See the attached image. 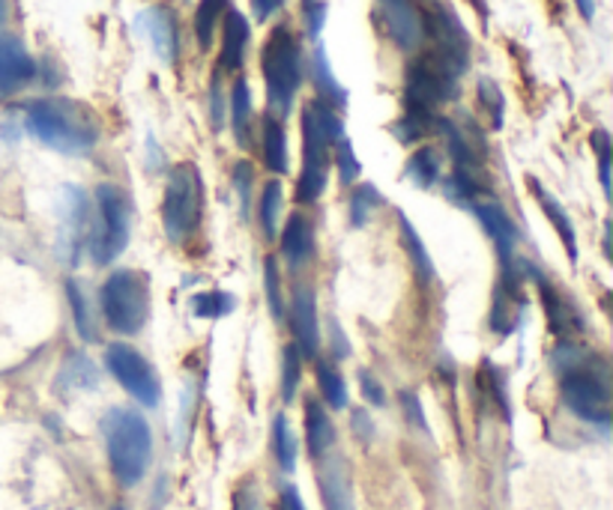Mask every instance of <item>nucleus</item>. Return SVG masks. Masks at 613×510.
<instances>
[{
    "label": "nucleus",
    "instance_id": "12",
    "mask_svg": "<svg viewBox=\"0 0 613 510\" xmlns=\"http://www.w3.org/2000/svg\"><path fill=\"white\" fill-rule=\"evenodd\" d=\"M374 18L401 51H416L425 42L422 12L413 0H374Z\"/></svg>",
    "mask_w": 613,
    "mask_h": 510
},
{
    "label": "nucleus",
    "instance_id": "28",
    "mask_svg": "<svg viewBox=\"0 0 613 510\" xmlns=\"http://www.w3.org/2000/svg\"><path fill=\"white\" fill-rule=\"evenodd\" d=\"M314 377H317V388H321V397L329 409H345L348 406V388H345V380L338 368L329 361V358H321L317 368H314Z\"/></svg>",
    "mask_w": 613,
    "mask_h": 510
},
{
    "label": "nucleus",
    "instance_id": "2",
    "mask_svg": "<svg viewBox=\"0 0 613 510\" xmlns=\"http://www.w3.org/2000/svg\"><path fill=\"white\" fill-rule=\"evenodd\" d=\"M25 129L51 150L66 155L90 153L99 141V119L73 99H37L25 107Z\"/></svg>",
    "mask_w": 613,
    "mask_h": 510
},
{
    "label": "nucleus",
    "instance_id": "26",
    "mask_svg": "<svg viewBox=\"0 0 613 510\" xmlns=\"http://www.w3.org/2000/svg\"><path fill=\"white\" fill-rule=\"evenodd\" d=\"M261 131H264V165L270 174H288V135L282 119L266 114L261 119Z\"/></svg>",
    "mask_w": 613,
    "mask_h": 510
},
{
    "label": "nucleus",
    "instance_id": "38",
    "mask_svg": "<svg viewBox=\"0 0 613 510\" xmlns=\"http://www.w3.org/2000/svg\"><path fill=\"white\" fill-rule=\"evenodd\" d=\"M300 382H302V356L297 346L288 344L285 346V353H282V397H285V404H290V400L297 397Z\"/></svg>",
    "mask_w": 613,
    "mask_h": 510
},
{
    "label": "nucleus",
    "instance_id": "45",
    "mask_svg": "<svg viewBox=\"0 0 613 510\" xmlns=\"http://www.w3.org/2000/svg\"><path fill=\"white\" fill-rule=\"evenodd\" d=\"M207 102H210V119H213V129H222V123H225V90H222V72H213V84H210V95H207Z\"/></svg>",
    "mask_w": 613,
    "mask_h": 510
},
{
    "label": "nucleus",
    "instance_id": "18",
    "mask_svg": "<svg viewBox=\"0 0 613 510\" xmlns=\"http://www.w3.org/2000/svg\"><path fill=\"white\" fill-rule=\"evenodd\" d=\"M317 463V484H321V496H324L326 510H356L353 505V487H350V472L345 457L333 448L324 454Z\"/></svg>",
    "mask_w": 613,
    "mask_h": 510
},
{
    "label": "nucleus",
    "instance_id": "7",
    "mask_svg": "<svg viewBox=\"0 0 613 510\" xmlns=\"http://www.w3.org/2000/svg\"><path fill=\"white\" fill-rule=\"evenodd\" d=\"M102 317L117 334H138L150 320V278L138 269H117L99 290Z\"/></svg>",
    "mask_w": 613,
    "mask_h": 510
},
{
    "label": "nucleus",
    "instance_id": "44",
    "mask_svg": "<svg viewBox=\"0 0 613 510\" xmlns=\"http://www.w3.org/2000/svg\"><path fill=\"white\" fill-rule=\"evenodd\" d=\"M302 18H305L309 36L317 39L326 24V0H302Z\"/></svg>",
    "mask_w": 613,
    "mask_h": 510
},
{
    "label": "nucleus",
    "instance_id": "9",
    "mask_svg": "<svg viewBox=\"0 0 613 510\" xmlns=\"http://www.w3.org/2000/svg\"><path fill=\"white\" fill-rule=\"evenodd\" d=\"M455 95L458 78L446 69L440 60H434L428 51L408 66V75H404V111L434 114L437 107L452 102Z\"/></svg>",
    "mask_w": 613,
    "mask_h": 510
},
{
    "label": "nucleus",
    "instance_id": "37",
    "mask_svg": "<svg viewBox=\"0 0 613 510\" xmlns=\"http://www.w3.org/2000/svg\"><path fill=\"white\" fill-rule=\"evenodd\" d=\"M264 286H266V305H270V314H273V320L282 322L285 317H288V308H285V293H282V272H278L276 257H266Z\"/></svg>",
    "mask_w": 613,
    "mask_h": 510
},
{
    "label": "nucleus",
    "instance_id": "35",
    "mask_svg": "<svg viewBox=\"0 0 613 510\" xmlns=\"http://www.w3.org/2000/svg\"><path fill=\"white\" fill-rule=\"evenodd\" d=\"M278 218H282V182L270 179L261 194V227L266 239L278 237Z\"/></svg>",
    "mask_w": 613,
    "mask_h": 510
},
{
    "label": "nucleus",
    "instance_id": "33",
    "mask_svg": "<svg viewBox=\"0 0 613 510\" xmlns=\"http://www.w3.org/2000/svg\"><path fill=\"white\" fill-rule=\"evenodd\" d=\"M273 457L282 472H293L297 469V439L290 433L288 418L278 412L273 418Z\"/></svg>",
    "mask_w": 613,
    "mask_h": 510
},
{
    "label": "nucleus",
    "instance_id": "54",
    "mask_svg": "<svg viewBox=\"0 0 613 510\" xmlns=\"http://www.w3.org/2000/svg\"><path fill=\"white\" fill-rule=\"evenodd\" d=\"M114 510H126V508H114Z\"/></svg>",
    "mask_w": 613,
    "mask_h": 510
},
{
    "label": "nucleus",
    "instance_id": "42",
    "mask_svg": "<svg viewBox=\"0 0 613 510\" xmlns=\"http://www.w3.org/2000/svg\"><path fill=\"white\" fill-rule=\"evenodd\" d=\"M230 186L240 194V206L242 215H249V206H252V189H254V167L249 162H237L230 167Z\"/></svg>",
    "mask_w": 613,
    "mask_h": 510
},
{
    "label": "nucleus",
    "instance_id": "6",
    "mask_svg": "<svg viewBox=\"0 0 613 510\" xmlns=\"http://www.w3.org/2000/svg\"><path fill=\"white\" fill-rule=\"evenodd\" d=\"M204 221V177L192 162L171 167L162 197V225L171 242H189Z\"/></svg>",
    "mask_w": 613,
    "mask_h": 510
},
{
    "label": "nucleus",
    "instance_id": "19",
    "mask_svg": "<svg viewBox=\"0 0 613 510\" xmlns=\"http://www.w3.org/2000/svg\"><path fill=\"white\" fill-rule=\"evenodd\" d=\"M470 209H473V215L479 218V225L485 227V233L491 237L493 248L500 254V263L505 266L509 260H515V248L521 233H517V225L512 221V215L505 213L497 201H473L470 203Z\"/></svg>",
    "mask_w": 613,
    "mask_h": 510
},
{
    "label": "nucleus",
    "instance_id": "40",
    "mask_svg": "<svg viewBox=\"0 0 613 510\" xmlns=\"http://www.w3.org/2000/svg\"><path fill=\"white\" fill-rule=\"evenodd\" d=\"M230 510H264V499H261V487L258 477H242L240 484L234 487L230 496Z\"/></svg>",
    "mask_w": 613,
    "mask_h": 510
},
{
    "label": "nucleus",
    "instance_id": "17",
    "mask_svg": "<svg viewBox=\"0 0 613 510\" xmlns=\"http://www.w3.org/2000/svg\"><path fill=\"white\" fill-rule=\"evenodd\" d=\"M290 329H293V346L300 349L302 361L317 358L321 353V326H317V302L309 284H300L290 298Z\"/></svg>",
    "mask_w": 613,
    "mask_h": 510
},
{
    "label": "nucleus",
    "instance_id": "1",
    "mask_svg": "<svg viewBox=\"0 0 613 510\" xmlns=\"http://www.w3.org/2000/svg\"><path fill=\"white\" fill-rule=\"evenodd\" d=\"M553 370L560 380L563 404L589 424H611V368L608 361L580 344H563L553 349Z\"/></svg>",
    "mask_w": 613,
    "mask_h": 510
},
{
    "label": "nucleus",
    "instance_id": "11",
    "mask_svg": "<svg viewBox=\"0 0 613 510\" xmlns=\"http://www.w3.org/2000/svg\"><path fill=\"white\" fill-rule=\"evenodd\" d=\"M105 368L114 380L121 382L123 392L133 394L141 406H157L162 397L159 373L135 346L111 344L105 346Z\"/></svg>",
    "mask_w": 613,
    "mask_h": 510
},
{
    "label": "nucleus",
    "instance_id": "4",
    "mask_svg": "<svg viewBox=\"0 0 613 510\" xmlns=\"http://www.w3.org/2000/svg\"><path fill=\"white\" fill-rule=\"evenodd\" d=\"M302 174L297 179V203L309 206L326 191L329 153L345 138V123L338 111L324 105L321 99L302 107Z\"/></svg>",
    "mask_w": 613,
    "mask_h": 510
},
{
    "label": "nucleus",
    "instance_id": "21",
    "mask_svg": "<svg viewBox=\"0 0 613 510\" xmlns=\"http://www.w3.org/2000/svg\"><path fill=\"white\" fill-rule=\"evenodd\" d=\"M278 245H282V257L300 269L305 263L314 257V227L312 221L302 213H293L282 227V237H278Z\"/></svg>",
    "mask_w": 613,
    "mask_h": 510
},
{
    "label": "nucleus",
    "instance_id": "39",
    "mask_svg": "<svg viewBox=\"0 0 613 510\" xmlns=\"http://www.w3.org/2000/svg\"><path fill=\"white\" fill-rule=\"evenodd\" d=\"M476 93H479V102L485 105V111H488V117H491L493 131L503 129L505 99H503V90L497 87V81H491V78H479V84H476Z\"/></svg>",
    "mask_w": 613,
    "mask_h": 510
},
{
    "label": "nucleus",
    "instance_id": "24",
    "mask_svg": "<svg viewBox=\"0 0 613 510\" xmlns=\"http://www.w3.org/2000/svg\"><path fill=\"white\" fill-rule=\"evenodd\" d=\"M230 105V129H234V138L240 146H252V93H249V81L246 78H237L234 87H230L228 95Z\"/></svg>",
    "mask_w": 613,
    "mask_h": 510
},
{
    "label": "nucleus",
    "instance_id": "29",
    "mask_svg": "<svg viewBox=\"0 0 613 510\" xmlns=\"http://www.w3.org/2000/svg\"><path fill=\"white\" fill-rule=\"evenodd\" d=\"M398 225H401V237H404V248H408L410 260H413V269H416V275H420L422 284H431L434 281V263L431 257H428V251H425V245H422L420 233H416V227L410 225L408 215L398 213Z\"/></svg>",
    "mask_w": 613,
    "mask_h": 510
},
{
    "label": "nucleus",
    "instance_id": "50",
    "mask_svg": "<svg viewBox=\"0 0 613 510\" xmlns=\"http://www.w3.org/2000/svg\"><path fill=\"white\" fill-rule=\"evenodd\" d=\"M278 510H305V505H302L297 487L282 489V496H278Z\"/></svg>",
    "mask_w": 613,
    "mask_h": 510
},
{
    "label": "nucleus",
    "instance_id": "25",
    "mask_svg": "<svg viewBox=\"0 0 613 510\" xmlns=\"http://www.w3.org/2000/svg\"><path fill=\"white\" fill-rule=\"evenodd\" d=\"M312 78H314V87H317V93H321V102H324V105H329L333 111H341V107L348 105V90L336 81V75H333V66H329V58H326L324 46L314 48Z\"/></svg>",
    "mask_w": 613,
    "mask_h": 510
},
{
    "label": "nucleus",
    "instance_id": "52",
    "mask_svg": "<svg viewBox=\"0 0 613 510\" xmlns=\"http://www.w3.org/2000/svg\"><path fill=\"white\" fill-rule=\"evenodd\" d=\"M473 7H476V12H479L481 22H488V7H485V0H473Z\"/></svg>",
    "mask_w": 613,
    "mask_h": 510
},
{
    "label": "nucleus",
    "instance_id": "5",
    "mask_svg": "<svg viewBox=\"0 0 613 510\" xmlns=\"http://www.w3.org/2000/svg\"><path fill=\"white\" fill-rule=\"evenodd\" d=\"M261 72L266 84L270 114L285 119L302 84V48L288 24H278L261 48Z\"/></svg>",
    "mask_w": 613,
    "mask_h": 510
},
{
    "label": "nucleus",
    "instance_id": "13",
    "mask_svg": "<svg viewBox=\"0 0 613 510\" xmlns=\"http://www.w3.org/2000/svg\"><path fill=\"white\" fill-rule=\"evenodd\" d=\"M524 272H527V281H533L536 290H539L541 308H545V320H548L551 334H556V337H568V334L580 332V329H584L580 314H577L575 305L556 290V284H553L551 278L541 272L539 266H533L529 260L524 263Z\"/></svg>",
    "mask_w": 613,
    "mask_h": 510
},
{
    "label": "nucleus",
    "instance_id": "27",
    "mask_svg": "<svg viewBox=\"0 0 613 510\" xmlns=\"http://www.w3.org/2000/svg\"><path fill=\"white\" fill-rule=\"evenodd\" d=\"M404 174H408L410 182L420 186V189H431V186H437L440 177H443V158H440V150L431 146V143L420 146V150L408 158Z\"/></svg>",
    "mask_w": 613,
    "mask_h": 510
},
{
    "label": "nucleus",
    "instance_id": "49",
    "mask_svg": "<svg viewBox=\"0 0 613 510\" xmlns=\"http://www.w3.org/2000/svg\"><path fill=\"white\" fill-rule=\"evenodd\" d=\"M401 404H404V412L413 418V424H416L420 430H425V416H422V406H420V400H416V394L404 392L401 394Z\"/></svg>",
    "mask_w": 613,
    "mask_h": 510
},
{
    "label": "nucleus",
    "instance_id": "51",
    "mask_svg": "<svg viewBox=\"0 0 613 510\" xmlns=\"http://www.w3.org/2000/svg\"><path fill=\"white\" fill-rule=\"evenodd\" d=\"M577 10H580V15L587 18V22H592V15H596V3L592 0H575Z\"/></svg>",
    "mask_w": 613,
    "mask_h": 510
},
{
    "label": "nucleus",
    "instance_id": "14",
    "mask_svg": "<svg viewBox=\"0 0 613 510\" xmlns=\"http://www.w3.org/2000/svg\"><path fill=\"white\" fill-rule=\"evenodd\" d=\"M93 221H90V201L82 189L66 186L63 189V230H61V245L63 257L70 260V266H78V257L85 254L87 239H90Z\"/></svg>",
    "mask_w": 613,
    "mask_h": 510
},
{
    "label": "nucleus",
    "instance_id": "41",
    "mask_svg": "<svg viewBox=\"0 0 613 510\" xmlns=\"http://www.w3.org/2000/svg\"><path fill=\"white\" fill-rule=\"evenodd\" d=\"M333 150H336V165H338V177H341V182H345V186L356 182V179H360L362 167H360V158H356V153H353V143H350L348 138H341Z\"/></svg>",
    "mask_w": 613,
    "mask_h": 510
},
{
    "label": "nucleus",
    "instance_id": "8",
    "mask_svg": "<svg viewBox=\"0 0 613 510\" xmlns=\"http://www.w3.org/2000/svg\"><path fill=\"white\" fill-rule=\"evenodd\" d=\"M97 206L99 221L93 227V239H90V254L97 266H109L121 257L129 237H133V197L126 189L114 186V182H102L97 189Z\"/></svg>",
    "mask_w": 613,
    "mask_h": 510
},
{
    "label": "nucleus",
    "instance_id": "3",
    "mask_svg": "<svg viewBox=\"0 0 613 510\" xmlns=\"http://www.w3.org/2000/svg\"><path fill=\"white\" fill-rule=\"evenodd\" d=\"M102 439L109 454L111 475L117 477L121 487L141 484L153 460V433L141 412L114 406L102 418Z\"/></svg>",
    "mask_w": 613,
    "mask_h": 510
},
{
    "label": "nucleus",
    "instance_id": "32",
    "mask_svg": "<svg viewBox=\"0 0 613 510\" xmlns=\"http://www.w3.org/2000/svg\"><path fill=\"white\" fill-rule=\"evenodd\" d=\"M225 10H228V0H201L198 3V10H195V39L204 51L213 46V36H216V27Z\"/></svg>",
    "mask_w": 613,
    "mask_h": 510
},
{
    "label": "nucleus",
    "instance_id": "20",
    "mask_svg": "<svg viewBox=\"0 0 613 510\" xmlns=\"http://www.w3.org/2000/svg\"><path fill=\"white\" fill-rule=\"evenodd\" d=\"M225 27H222V51H218V72H237L246 60V48L252 39V27L249 18L240 10L228 7L225 10Z\"/></svg>",
    "mask_w": 613,
    "mask_h": 510
},
{
    "label": "nucleus",
    "instance_id": "48",
    "mask_svg": "<svg viewBox=\"0 0 613 510\" xmlns=\"http://www.w3.org/2000/svg\"><path fill=\"white\" fill-rule=\"evenodd\" d=\"M350 424H353V430H356L360 439H372L374 428L372 421H368V412H365V409H353V412H350Z\"/></svg>",
    "mask_w": 613,
    "mask_h": 510
},
{
    "label": "nucleus",
    "instance_id": "43",
    "mask_svg": "<svg viewBox=\"0 0 613 510\" xmlns=\"http://www.w3.org/2000/svg\"><path fill=\"white\" fill-rule=\"evenodd\" d=\"M589 143H592V150L599 155L601 189H604V194H611V135L604 129H596L592 131V138H589Z\"/></svg>",
    "mask_w": 613,
    "mask_h": 510
},
{
    "label": "nucleus",
    "instance_id": "46",
    "mask_svg": "<svg viewBox=\"0 0 613 510\" xmlns=\"http://www.w3.org/2000/svg\"><path fill=\"white\" fill-rule=\"evenodd\" d=\"M360 388H362V397L374 406H384L386 404V392L384 385L377 377H372L368 370H360Z\"/></svg>",
    "mask_w": 613,
    "mask_h": 510
},
{
    "label": "nucleus",
    "instance_id": "31",
    "mask_svg": "<svg viewBox=\"0 0 613 510\" xmlns=\"http://www.w3.org/2000/svg\"><path fill=\"white\" fill-rule=\"evenodd\" d=\"M189 308H192L195 317L201 320H222L228 317L237 308V298L225 293V290H207V293H195L189 298Z\"/></svg>",
    "mask_w": 613,
    "mask_h": 510
},
{
    "label": "nucleus",
    "instance_id": "47",
    "mask_svg": "<svg viewBox=\"0 0 613 510\" xmlns=\"http://www.w3.org/2000/svg\"><path fill=\"white\" fill-rule=\"evenodd\" d=\"M285 7V0H252V12H254V22H270L278 10Z\"/></svg>",
    "mask_w": 613,
    "mask_h": 510
},
{
    "label": "nucleus",
    "instance_id": "10",
    "mask_svg": "<svg viewBox=\"0 0 613 510\" xmlns=\"http://www.w3.org/2000/svg\"><path fill=\"white\" fill-rule=\"evenodd\" d=\"M422 27H425V39H431L428 54L440 60L455 78H461L470 66V48L473 46H470V34L464 30L455 10L434 3L431 10L422 12Z\"/></svg>",
    "mask_w": 613,
    "mask_h": 510
},
{
    "label": "nucleus",
    "instance_id": "34",
    "mask_svg": "<svg viewBox=\"0 0 613 510\" xmlns=\"http://www.w3.org/2000/svg\"><path fill=\"white\" fill-rule=\"evenodd\" d=\"M384 203L380 197V189L372 186V182H362L356 189L350 191V225L353 227H365L372 221L374 209Z\"/></svg>",
    "mask_w": 613,
    "mask_h": 510
},
{
    "label": "nucleus",
    "instance_id": "22",
    "mask_svg": "<svg viewBox=\"0 0 613 510\" xmlns=\"http://www.w3.org/2000/svg\"><path fill=\"white\" fill-rule=\"evenodd\" d=\"M527 186H529V191H533L536 203L541 206L545 218L551 221L553 233L560 237L563 248L568 251V260H577V233H575V225H572V218H568V213H565V206L556 201L551 191L545 189L536 177H527Z\"/></svg>",
    "mask_w": 613,
    "mask_h": 510
},
{
    "label": "nucleus",
    "instance_id": "30",
    "mask_svg": "<svg viewBox=\"0 0 613 510\" xmlns=\"http://www.w3.org/2000/svg\"><path fill=\"white\" fill-rule=\"evenodd\" d=\"M66 298H70V305H73V320H75V329H78V337L87 341V344H93L99 337L97 322H93L90 298H87V293L82 290L78 281H66Z\"/></svg>",
    "mask_w": 613,
    "mask_h": 510
},
{
    "label": "nucleus",
    "instance_id": "53",
    "mask_svg": "<svg viewBox=\"0 0 613 510\" xmlns=\"http://www.w3.org/2000/svg\"><path fill=\"white\" fill-rule=\"evenodd\" d=\"M7 22V0H0V24Z\"/></svg>",
    "mask_w": 613,
    "mask_h": 510
},
{
    "label": "nucleus",
    "instance_id": "15",
    "mask_svg": "<svg viewBox=\"0 0 613 510\" xmlns=\"http://www.w3.org/2000/svg\"><path fill=\"white\" fill-rule=\"evenodd\" d=\"M135 27L150 39V46L162 63H168V66L177 63V58H180V27H177V15L171 12V7H165V3L147 7L145 12H138Z\"/></svg>",
    "mask_w": 613,
    "mask_h": 510
},
{
    "label": "nucleus",
    "instance_id": "16",
    "mask_svg": "<svg viewBox=\"0 0 613 510\" xmlns=\"http://www.w3.org/2000/svg\"><path fill=\"white\" fill-rule=\"evenodd\" d=\"M37 78V60L13 34H0V99L22 93Z\"/></svg>",
    "mask_w": 613,
    "mask_h": 510
},
{
    "label": "nucleus",
    "instance_id": "36",
    "mask_svg": "<svg viewBox=\"0 0 613 510\" xmlns=\"http://www.w3.org/2000/svg\"><path fill=\"white\" fill-rule=\"evenodd\" d=\"M434 119H437V114L404 111V117L398 119L396 126H392V135H396L401 143H416V141H422L428 131H434Z\"/></svg>",
    "mask_w": 613,
    "mask_h": 510
},
{
    "label": "nucleus",
    "instance_id": "23",
    "mask_svg": "<svg viewBox=\"0 0 613 510\" xmlns=\"http://www.w3.org/2000/svg\"><path fill=\"white\" fill-rule=\"evenodd\" d=\"M305 448L312 460H321L324 454L336 448V428L333 418L326 416V406L309 397L305 400Z\"/></svg>",
    "mask_w": 613,
    "mask_h": 510
}]
</instances>
